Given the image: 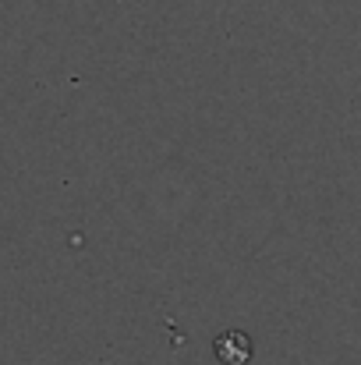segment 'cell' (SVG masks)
<instances>
[{
  "instance_id": "cell-1",
  "label": "cell",
  "mask_w": 361,
  "mask_h": 365,
  "mask_svg": "<svg viewBox=\"0 0 361 365\" xmlns=\"http://www.w3.org/2000/svg\"><path fill=\"white\" fill-rule=\"evenodd\" d=\"M213 351H216V359L224 365H244L251 359V341H248L241 330H227V334L216 337Z\"/></svg>"
}]
</instances>
